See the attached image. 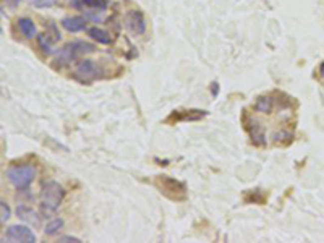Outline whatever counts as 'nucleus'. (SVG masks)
Returning a JSON list of instances; mask_svg holds the SVG:
<instances>
[{
    "instance_id": "f257e3e1",
    "label": "nucleus",
    "mask_w": 324,
    "mask_h": 243,
    "mask_svg": "<svg viewBox=\"0 0 324 243\" xmlns=\"http://www.w3.org/2000/svg\"><path fill=\"white\" fill-rule=\"evenodd\" d=\"M65 198V190L57 182H45L41 190V211L44 216L55 214Z\"/></svg>"
},
{
    "instance_id": "f03ea898",
    "label": "nucleus",
    "mask_w": 324,
    "mask_h": 243,
    "mask_svg": "<svg viewBox=\"0 0 324 243\" xmlns=\"http://www.w3.org/2000/svg\"><path fill=\"white\" fill-rule=\"evenodd\" d=\"M36 177V169L34 166H16L6 170V179L13 187L18 190H26L29 188Z\"/></svg>"
},
{
    "instance_id": "7ed1b4c3",
    "label": "nucleus",
    "mask_w": 324,
    "mask_h": 243,
    "mask_svg": "<svg viewBox=\"0 0 324 243\" xmlns=\"http://www.w3.org/2000/svg\"><path fill=\"white\" fill-rule=\"evenodd\" d=\"M96 49L93 44H88L84 41H75L67 44L62 50H58L57 54V60L58 63H70L73 62L76 57L84 55V54H93Z\"/></svg>"
},
{
    "instance_id": "20e7f679",
    "label": "nucleus",
    "mask_w": 324,
    "mask_h": 243,
    "mask_svg": "<svg viewBox=\"0 0 324 243\" xmlns=\"http://www.w3.org/2000/svg\"><path fill=\"white\" fill-rule=\"evenodd\" d=\"M156 185L161 190V193H164L170 200L183 201L186 198V188L183 183L173 180L167 175H159L158 179H156Z\"/></svg>"
},
{
    "instance_id": "39448f33",
    "label": "nucleus",
    "mask_w": 324,
    "mask_h": 243,
    "mask_svg": "<svg viewBox=\"0 0 324 243\" xmlns=\"http://www.w3.org/2000/svg\"><path fill=\"white\" fill-rule=\"evenodd\" d=\"M6 240H10L11 243L21 242V243H34L36 242V235L31 231L29 227L26 226H11L6 231Z\"/></svg>"
},
{
    "instance_id": "423d86ee",
    "label": "nucleus",
    "mask_w": 324,
    "mask_h": 243,
    "mask_svg": "<svg viewBox=\"0 0 324 243\" xmlns=\"http://www.w3.org/2000/svg\"><path fill=\"white\" fill-rule=\"evenodd\" d=\"M127 28L133 32L136 36H141L146 32V21H145V16H143L141 11H136L132 10L127 13Z\"/></svg>"
},
{
    "instance_id": "0eeeda50",
    "label": "nucleus",
    "mask_w": 324,
    "mask_h": 243,
    "mask_svg": "<svg viewBox=\"0 0 324 243\" xmlns=\"http://www.w3.org/2000/svg\"><path fill=\"white\" fill-rule=\"evenodd\" d=\"M76 76L83 81H89L97 76V67L93 60H81L76 67Z\"/></svg>"
},
{
    "instance_id": "6e6552de",
    "label": "nucleus",
    "mask_w": 324,
    "mask_h": 243,
    "mask_svg": "<svg viewBox=\"0 0 324 243\" xmlns=\"http://www.w3.org/2000/svg\"><path fill=\"white\" fill-rule=\"evenodd\" d=\"M16 216L21 221L28 222L29 226H34V227H39L41 226V216H37L36 211H32L31 208L24 206V205H19L16 208Z\"/></svg>"
},
{
    "instance_id": "1a4fd4ad",
    "label": "nucleus",
    "mask_w": 324,
    "mask_h": 243,
    "mask_svg": "<svg viewBox=\"0 0 324 243\" xmlns=\"http://www.w3.org/2000/svg\"><path fill=\"white\" fill-rule=\"evenodd\" d=\"M71 5L78 10H96L104 11L107 8V0H71Z\"/></svg>"
},
{
    "instance_id": "9d476101",
    "label": "nucleus",
    "mask_w": 324,
    "mask_h": 243,
    "mask_svg": "<svg viewBox=\"0 0 324 243\" xmlns=\"http://www.w3.org/2000/svg\"><path fill=\"white\" fill-rule=\"evenodd\" d=\"M62 26L70 32H78L83 31L86 28V19L81 16H71V18H65L62 19Z\"/></svg>"
},
{
    "instance_id": "9b49d317",
    "label": "nucleus",
    "mask_w": 324,
    "mask_h": 243,
    "mask_svg": "<svg viewBox=\"0 0 324 243\" xmlns=\"http://www.w3.org/2000/svg\"><path fill=\"white\" fill-rule=\"evenodd\" d=\"M88 36L91 39H94V41L99 42V44H110V42H112V36H110L107 31H104L101 28H96V26H94V28L88 29Z\"/></svg>"
},
{
    "instance_id": "f8f14e48",
    "label": "nucleus",
    "mask_w": 324,
    "mask_h": 243,
    "mask_svg": "<svg viewBox=\"0 0 324 243\" xmlns=\"http://www.w3.org/2000/svg\"><path fill=\"white\" fill-rule=\"evenodd\" d=\"M18 26H19V29H21L23 34H24V37L32 39V37L37 36L36 24L32 23V19H29V18H19L18 19Z\"/></svg>"
},
{
    "instance_id": "ddd939ff",
    "label": "nucleus",
    "mask_w": 324,
    "mask_h": 243,
    "mask_svg": "<svg viewBox=\"0 0 324 243\" xmlns=\"http://www.w3.org/2000/svg\"><path fill=\"white\" fill-rule=\"evenodd\" d=\"M255 109L261 114H269L272 110V101L269 99V97H264V96L259 97L255 104Z\"/></svg>"
},
{
    "instance_id": "4468645a",
    "label": "nucleus",
    "mask_w": 324,
    "mask_h": 243,
    "mask_svg": "<svg viewBox=\"0 0 324 243\" xmlns=\"http://www.w3.org/2000/svg\"><path fill=\"white\" fill-rule=\"evenodd\" d=\"M37 41H39V45H41L42 52H45V54H52V50H54V49H52V41H50V36L47 34V32L39 34Z\"/></svg>"
},
{
    "instance_id": "2eb2a0df",
    "label": "nucleus",
    "mask_w": 324,
    "mask_h": 243,
    "mask_svg": "<svg viewBox=\"0 0 324 243\" xmlns=\"http://www.w3.org/2000/svg\"><path fill=\"white\" fill-rule=\"evenodd\" d=\"M62 227H63V221L55 218V219H52L47 226H45V234H47V235H55Z\"/></svg>"
},
{
    "instance_id": "dca6fc26",
    "label": "nucleus",
    "mask_w": 324,
    "mask_h": 243,
    "mask_svg": "<svg viewBox=\"0 0 324 243\" xmlns=\"http://www.w3.org/2000/svg\"><path fill=\"white\" fill-rule=\"evenodd\" d=\"M29 2L36 6V8H47L55 3V0H29Z\"/></svg>"
},
{
    "instance_id": "f3484780",
    "label": "nucleus",
    "mask_w": 324,
    "mask_h": 243,
    "mask_svg": "<svg viewBox=\"0 0 324 243\" xmlns=\"http://www.w3.org/2000/svg\"><path fill=\"white\" fill-rule=\"evenodd\" d=\"M0 209H2V224H5V222L8 221V218H10V208L3 200L0 201Z\"/></svg>"
},
{
    "instance_id": "a211bd4d",
    "label": "nucleus",
    "mask_w": 324,
    "mask_h": 243,
    "mask_svg": "<svg viewBox=\"0 0 324 243\" xmlns=\"http://www.w3.org/2000/svg\"><path fill=\"white\" fill-rule=\"evenodd\" d=\"M58 240H60V242H73V243H80L81 242L80 239H76V237H60Z\"/></svg>"
},
{
    "instance_id": "6ab92c4d",
    "label": "nucleus",
    "mask_w": 324,
    "mask_h": 243,
    "mask_svg": "<svg viewBox=\"0 0 324 243\" xmlns=\"http://www.w3.org/2000/svg\"><path fill=\"white\" fill-rule=\"evenodd\" d=\"M3 2H6V5H10L11 8H16V5L21 2V0H3Z\"/></svg>"
},
{
    "instance_id": "aec40b11",
    "label": "nucleus",
    "mask_w": 324,
    "mask_h": 243,
    "mask_svg": "<svg viewBox=\"0 0 324 243\" xmlns=\"http://www.w3.org/2000/svg\"><path fill=\"white\" fill-rule=\"evenodd\" d=\"M320 73H321V76L324 78V62L321 63V68H320Z\"/></svg>"
}]
</instances>
